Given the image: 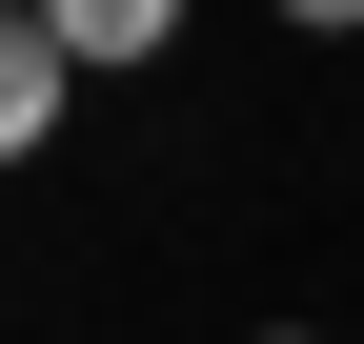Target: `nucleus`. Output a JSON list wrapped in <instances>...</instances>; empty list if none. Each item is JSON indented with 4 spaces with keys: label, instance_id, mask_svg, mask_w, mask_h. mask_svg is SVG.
Returning <instances> with one entry per match:
<instances>
[{
    "label": "nucleus",
    "instance_id": "f257e3e1",
    "mask_svg": "<svg viewBox=\"0 0 364 344\" xmlns=\"http://www.w3.org/2000/svg\"><path fill=\"white\" fill-rule=\"evenodd\" d=\"M41 41H61V81H102V61H162L182 41V0H21Z\"/></svg>",
    "mask_w": 364,
    "mask_h": 344
},
{
    "label": "nucleus",
    "instance_id": "f03ea898",
    "mask_svg": "<svg viewBox=\"0 0 364 344\" xmlns=\"http://www.w3.org/2000/svg\"><path fill=\"white\" fill-rule=\"evenodd\" d=\"M61 102H81V81H61V41L0 0V162H41V142H61Z\"/></svg>",
    "mask_w": 364,
    "mask_h": 344
},
{
    "label": "nucleus",
    "instance_id": "7ed1b4c3",
    "mask_svg": "<svg viewBox=\"0 0 364 344\" xmlns=\"http://www.w3.org/2000/svg\"><path fill=\"white\" fill-rule=\"evenodd\" d=\"M284 21H304V41H364V0H284Z\"/></svg>",
    "mask_w": 364,
    "mask_h": 344
},
{
    "label": "nucleus",
    "instance_id": "20e7f679",
    "mask_svg": "<svg viewBox=\"0 0 364 344\" xmlns=\"http://www.w3.org/2000/svg\"><path fill=\"white\" fill-rule=\"evenodd\" d=\"M263 344H304V324H263Z\"/></svg>",
    "mask_w": 364,
    "mask_h": 344
}]
</instances>
